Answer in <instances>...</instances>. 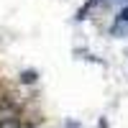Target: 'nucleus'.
Listing matches in <instances>:
<instances>
[{
	"instance_id": "nucleus-1",
	"label": "nucleus",
	"mask_w": 128,
	"mask_h": 128,
	"mask_svg": "<svg viewBox=\"0 0 128 128\" xmlns=\"http://www.w3.org/2000/svg\"><path fill=\"white\" fill-rule=\"evenodd\" d=\"M36 77H38V74H36L34 69H26V72H20V82H23V84H31V82H36Z\"/></svg>"
},
{
	"instance_id": "nucleus-2",
	"label": "nucleus",
	"mask_w": 128,
	"mask_h": 128,
	"mask_svg": "<svg viewBox=\"0 0 128 128\" xmlns=\"http://www.w3.org/2000/svg\"><path fill=\"white\" fill-rule=\"evenodd\" d=\"M113 34H115V36H120V34H128V23H120V20H118V23L113 26Z\"/></svg>"
},
{
	"instance_id": "nucleus-3",
	"label": "nucleus",
	"mask_w": 128,
	"mask_h": 128,
	"mask_svg": "<svg viewBox=\"0 0 128 128\" xmlns=\"http://www.w3.org/2000/svg\"><path fill=\"white\" fill-rule=\"evenodd\" d=\"M118 20H120V23H128V5H126L120 13H118Z\"/></svg>"
},
{
	"instance_id": "nucleus-4",
	"label": "nucleus",
	"mask_w": 128,
	"mask_h": 128,
	"mask_svg": "<svg viewBox=\"0 0 128 128\" xmlns=\"http://www.w3.org/2000/svg\"><path fill=\"white\" fill-rule=\"evenodd\" d=\"M64 128H82L77 120H67V123H64Z\"/></svg>"
}]
</instances>
